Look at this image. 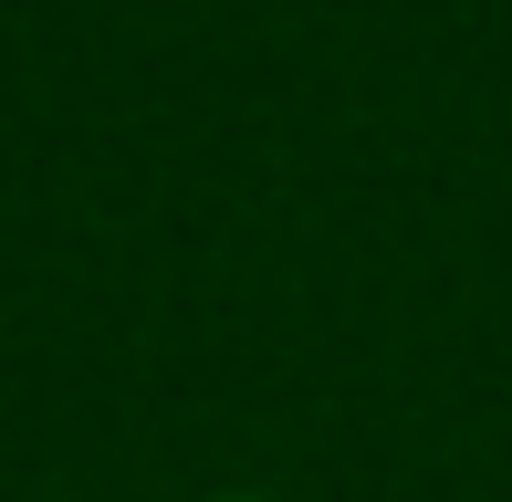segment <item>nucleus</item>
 Here are the masks:
<instances>
[{
  "mask_svg": "<svg viewBox=\"0 0 512 502\" xmlns=\"http://www.w3.org/2000/svg\"><path fill=\"white\" fill-rule=\"evenodd\" d=\"M209 502H262V492H209Z\"/></svg>",
  "mask_w": 512,
  "mask_h": 502,
  "instance_id": "nucleus-1",
  "label": "nucleus"
}]
</instances>
